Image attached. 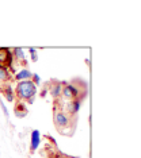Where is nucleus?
Returning a JSON list of instances; mask_svg holds the SVG:
<instances>
[{
  "instance_id": "1",
  "label": "nucleus",
  "mask_w": 141,
  "mask_h": 158,
  "mask_svg": "<svg viewBox=\"0 0 141 158\" xmlns=\"http://www.w3.org/2000/svg\"><path fill=\"white\" fill-rule=\"evenodd\" d=\"M35 93H37V85L31 80L19 81L16 84V95L20 100H26L29 103H33Z\"/></svg>"
},
{
  "instance_id": "2",
  "label": "nucleus",
  "mask_w": 141,
  "mask_h": 158,
  "mask_svg": "<svg viewBox=\"0 0 141 158\" xmlns=\"http://www.w3.org/2000/svg\"><path fill=\"white\" fill-rule=\"evenodd\" d=\"M0 69H12V53L8 48H0Z\"/></svg>"
},
{
  "instance_id": "3",
  "label": "nucleus",
  "mask_w": 141,
  "mask_h": 158,
  "mask_svg": "<svg viewBox=\"0 0 141 158\" xmlns=\"http://www.w3.org/2000/svg\"><path fill=\"white\" fill-rule=\"evenodd\" d=\"M69 122H71V116L68 114L63 112V111H56L54 110V123L56 126L60 128H64V127H68L69 126Z\"/></svg>"
},
{
  "instance_id": "4",
  "label": "nucleus",
  "mask_w": 141,
  "mask_h": 158,
  "mask_svg": "<svg viewBox=\"0 0 141 158\" xmlns=\"http://www.w3.org/2000/svg\"><path fill=\"white\" fill-rule=\"evenodd\" d=\"M61 95H63L65 99L75 100V99L79 98V89L76 88L73 84H67L65 87H63V92H61Z\"/></svg>"
},
{
  "instance_id": "5",
  "label": "nucleus",
  "mask_w": 141,
  "mask_h": 158,
  "mask_svg": "<svg viewBox=\"0 0 141 158\" xmlns=\"http://www.w3.org/2000/svg\"><path fill=\"white\" fill-rule=\"evenodd\" d=\"M39 143H41V134H39L38 130H34L31 132V143H30V150L31 153L35 152L38 149Z\"/></svg>"
},
{
  "instance_id": "6",
  "label": "nucleus",
  "mask_w": 141,
  "mask_h": 158,
  "mask_svg": "<svg viewBox=\"0 0 141 158\" xmlns=\"http://www.w3.org/2000/svg\"><path fill=\"white\" fill-rule=\"evenodd\" d=\"M80 106H82V103H80V100L79 99L71 100V102L68 103V107H67V111H68V114H69V116L71 115H75L76 112H79Z\"/></svg>"
},
{
  "instance_id": "7",
  "label": "nucleus",
  "mask_w": 141,
  "mask_h": 158,
  "mask_svg": "<svg viewBox=\"0 0 141 158\" xmlns=\"http://www.w3.org/2000/svg\"><path fill=\"white\" fill-rule=\"evenodd\" d=\"M61 92H63V84H61L60 81H56L52 87H50V95H52L54 99H59Z\"/></svg>"
},
{
  "instance_id": "8",
  "label": "nucleus",
  "mask_w": 141,
  "mask_h": 158,
  "mask_svg": "<svg viewBox=\"0 0 141 158\" xmlns=\"http://www.w3.org/2000/svg\"><path fill=\"white\" fill-rule=\"evenodd\" d=\"M33 76V73L29 69H23V70H20L18 74H15V78L18 81H24V80H30Z\"/></svg>"
},
{
  "instance_id": "9",
  "label": "nucleus",
  "mask_w": 141,
  "mask_h": 158,
  "mask_svg": "<svg viewBox=\"0 0 141 158\" xmlns=\"http://www.w3.org/2000/svg\"><path fill=\"white\" fill-rule=\"evenodd\" d=\"M15 115L18 118H24L27 115V108L23 106V104H18L15 107Z\"/></svg>"
},
{
  "instance_id": "10",
  "label": "nucleus",
  "mask_w": 141,
  "mask_h": 158,
  "mask_svg": "<svg viewBox=\"0 0 141 158\" xmlns=\"http://www.w3.org/2000/svg\"><path fill=\"white\" fill-rule=\"evenodd\" d=\"M4 91V95H6V98H7V100L8 102H14V91H12V87L11 85H6V88L3 89Z\"/></svg>"
},
{
  "instance_id": "11",
  "label": "nucleus",
  "mask_w": 141,
  "mask_h": 158,
  "mask_svg": "<svg viewBox=\"0 0 141 158\" xmlns=\"http://www.w3.org/2000/svg\"><path fill=\"white\" fill-rule=\"evenodd\" d=\"M12 54L15 56L18 60L24 61V53H23V50H22L20 48H15V49H14V53H12Z\"/></svg>"
},
{
  "instance_id": "12",
  "label": "nucleus",
  "mask_w": 141,
  "mask_h": 158,
  "mask_svg": "<svg viewBox=\"0 0 141 158\" xmlns=\"http://www.w3.org/2000/svg\"><path fill=\"white\" fill-rule=\"evenodd\" d=\"M11 78L10 72L6 69H0V81H8Z\"/></svg>"
},
{
  "instance_id": "13",
  "label": "nucleus",
  "mask_w": 141,
  "mask_h": 158,
  "mask_svg": "<svg viewBox=\"0 0 141 158\" xmlns=\"http://www.w3.org/2000/svg\"><path fill=\"white\" fill-rule=\"evenodd\" d=\"M30 53H31V58H33V61H37V52H35V49H34V48H31V49H30Z\"/></svg>"
},
{
  "instance_id": "14",
  "label": "nucleus",
  "mask_w": 141,
  "mask_h": 158,
  "mask_svg": "<svg viewBox=\"0 0 141 158\" xmlns=\"http://www.w3.org/2000/svg\"><path fill=\"white\" fill-rule=\"evenodd\" d=\"M31 77H33V80H31V81H33V82H34V84H35V85H37V84H39V81H41V80H39L38 74H33V76H31Z\"/></svg>"
},
{
  "instance_id": "15",
  "label": "nucleus",
  "mask_w": 141,
  "mask_h": 158,
  "mask_svg": "<svg viewBox=\"0 0 141 158\" xmlns=\"http://www.w3.org/2000/svg\"><path fill=\"white\" fill-rule=\"evenodd\" d=\"M0 106L3 107V111H4V114H6V116L8 118V111H7V108H6V106H4V102L3 100H0Z\"/></svg>"
}]
</instances>
